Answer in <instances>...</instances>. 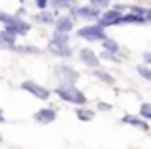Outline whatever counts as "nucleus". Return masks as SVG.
I'll return each instance as SVG.
<instances>
[{"label": "nucleus", "mask_w": 151, "mask_h": 149, "mask_svg": "<svg viewBox=\"0 0 151 149\" xmlns=\"http://www.w3.org/2000/svg\"><path fill=\"white\" fill-rule=\"evenodd\" d=\"M81 56L85 58V62H87V64H97V60H95V54L93 53H89V50H83V53H81Z\"/></svg>", "instance_id": "nucleus-2"}, {"label": "nucleus", "mask_w": 151, "mask_h": 149, "mask_svg": "<svg viewBox=\"0 0 151 149\" xmlns=\"http://www.w3.org/2000/svg\"><path fill=\"white\" fill-rule=\"evenodd\" d=\"M25 87L27 89H33V93H35V95H39V97H47V95H49L47 91H43L41 87H37L35 83H25Z\"/></svg>", "instance_id": "nucleus-1"}, {"label": "nucleus", "mask_w": 151, "mask_h": 149, "mask_svg": "<svg viewBox=\"0 0 151 149\" xmlns=\"http://www.w3.org/2000/svg\"><path fill=\"white\" fill-rule=\"evenodd\" d=\"M142 72L145 74V78H149V79H151V72H147V70H142Z\"/></svg>", "instance_id": "nucleus-4"}, {"label": "nucleus", "mask_w": 151, "mask_h": 149, "mask_svg": "<svg viewBox=\"0 0 151 149\" xmlns=\"http://www.w3.org/2000/svg\"><path fill=\"white\" fill-rule=\"evenodd\" d=\"M52 116H54L52 112H41L39 114V118H52Z\"/></svg>", "instance_id": "nucleus-3"}]
</instances>
